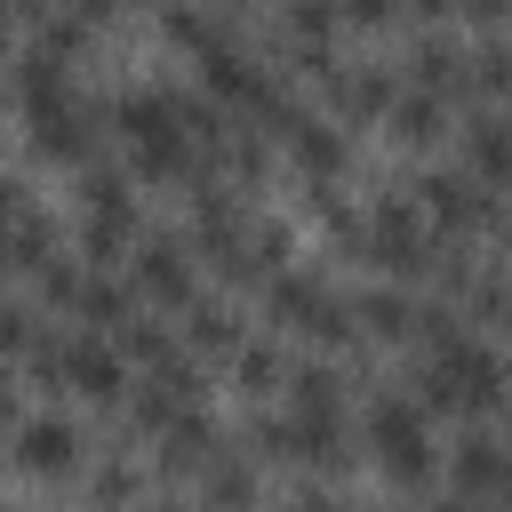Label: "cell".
<instances>
[{
  "instance_id": "cell-1",
  "label": "cell",
  "mask_w": 512,
  "mask_h": 512,
  "mask_svg": "<svg viewBox=\"0 0 512 512\" xmlns=\"http://www.w3.org/2000/svg\"><path fill=\"white\" fill-rule=\"evenodd\" d=\"M112 128H120V144H128V168L144 176V184H184L192 176V136H184V96L176 88H136V96H120L112 104Z\"/></svg>"
},
{
  "instance_id": "cell-2",
  "label": "cell",
  "mask_w": 512,
  "mask_h": 512,
  "mask_svg": "<svg viewBox=\"0 0 512 512\" xmlns=\"http://www.w3.org/2000/svg\"><path fill=\"white\" fill-rule=\"evenodd\" d=\"M424 408H448V416H488V408H504V360L464 328V336H448V344H432L424 352Z\"/></svg>"
},
{
  "instance_id": "cell-3",
  "label": "cell",
  "mask_w": 512,
  "mask_h": 512,
  "mask_svg": "<svg viewBox=\"0 0 512 512\" xmlns=\"http://www.w3.org/2000/svg\"><path fill=\"white\" fill-rule=\"evenodd\" d=\"M368 448H376V464H384L392 488H432L440 456H432V408H424V392H384L368 408Z\"/></svg>"
},
{
  "instance_id": "cell-4",
  "label": "cell",
  "mask_w": 512,
  "mask_h": 512,
  "mask_svg": "<svg viewBox=\"0 0 512 512\" xmlns=\"http://www.w3.org/2000/svg\"><path fill=\"white\" fill-rule=\"evenodd\" d=\"M264 312L280 320V328H296V336H312V344H328V352H344L352 336H360V312L328 288V280H312V272H272L264 280Z\"/></svg>"
},
{
  "instance_id": "cell-5",
  "label": "cell",
  "mask_w": 512,
  "mask_h": 512,
  "mask_svg": "<svg viewBox=\"0 0 512 512\" xmlns=\"http://www.w3.org/2000/svg\"><path fill=\"white\" fill-rule=\"evenodd\" d=\"M360 248H368V264H376V272H392V280H416V272H432V256H440L432 216H424L416 200H376V216H368Z\"/></svg>"
},
{
  "instance_id": "cell-6",
  "label": "cell",
  "mask_w": 512,
  "mask_h": 512,
  "mask_svg": "<svg viewBox=\"0 0 512 512\" xmlns=\"http://www.w3.org/2000/svg\"><path fill=\"white\" fill-rule=\"evenodd\" d=\"M24 120H32V152L40 160H88V144H96V104H80L72 88H56V96H40V104H24Z\"/></svg>"
},
{
  "instance_id": "cell-7",
  "label": "cell",
  "mask_w": 512,
  "mask_h": 512,
  "mask_svg": "<svg viewBox=\"0 0 512 512\" xmlns=\"http://www.w3.org/2000/svg\"><path fill=\"white\" fill-rule=\"evenodd\" d=\"M416 208H424L432 224H448V232H480V224H496V200H488V184H480L472 168H432V176L416 184Z\"/></svg>"
},
{
  "instance_id": "cell-8",
  "label": "cell",
  "mask_w": 512,
  "mask_h": 512,
  "mask_svg": "<svg viewBox=\"0 0 512 512\" xmlns=\"http://www.w3.org/2000/svg\"><path fill=\"white\" fill-rule=\"evenodd\" d=\"M192 256H200V248H184V240H136V256H128L136 296L160 304V312H184V304H192Z\"/></svg>"
},
{
  "instance_id": "cell-9",
  "label": "cell",
  "mask_w": 512,
  "mask_h": 512,
  "mask_svg": "<svg viewBox=\"0 0 512 512\" xmlns=\"http://www.w3.org/2000/svg\"><path fill=\"white\" fill-rule=\"evenodd\" d=\"M64 384L80 400H120L128 392V352L96 328V336H64Z\"/></svg>"
},
{
  "instance_id": "cell-10",
  "label": "cell",
  "mask_w": 512,
  "mask_h": 512,
  "mask_svg": "<svg viewBox=\"0 0 512 512\" xmlns=\"http://www.w3.org/2000/svg\"><path fill=\"white\" fill-rule=\"evenodd\" d=\"M184 408H200V368L168 360V368H144V384H136V400H128V424H136V432H168Z\"/></svg>"
},
{
  "instance_id": "cell-11",
  "label": "cell",
  "mask_w": 512,
  "mask_h": 512,
  "mask_svg": "<svg viewBox=\"0 0 512 512\" xmlns=\"http://www.w3.org/2000/svg\"><path fill=\"white\" fill-rule=\"evenodd\" d=\"M448 488H456V496H504V504H512V448H496L488 432H472V440L448 456Z\"/></svg>"
},
{
  "instance_id": "cell-12",
  "label": "cell",
  "mask_w": 512,
  "mask_h": 512,
  "mask_svg": "<svg viewBox=\"0 0 512 512\" xmlns=\"http://www.w3.org/2000/svg\"><path fill=\"white\" fill-rule=\"evenodd\" d=\"M16 464H24L32 480H64V472L80 464V432H72L64 416H40V424L16 432Z\"/></svg>"
},
{
  "instance_id": "cell-13",
  "label": "cell",
  "mask_w": 512,
  "mask_h": 512,
  "mask_svg": "<svg viewBox=\"0 0 512 512\" xmlns=\"http://www.w3.org/2000/svg\"><path fill=\"white\" fill-rule=\"evenodd\" d=\"M200 88H208L224 112H240V104L264 88V64H256L240 40H224V48H208V56H200Z\"/></svg>"
},
{
  "instance_id": "cell-14",
  "label": "cell",
  "mask_w": 512,
  "mask_h": 512,
  "mask_svg": "<svg viewBox=\"0 0 512 512\" xmlns=\"http://www.w3.org/2000/svg\"><path fill=\"white\" fill-rule=\"evenodd\" d=\"M464 160H472L480 184H504V192H512V120H504V112H472V128H464Z\"/></svg>"
},
{
  "instance_id": "cell-15",
  "label": "cell",
  "mask_w": 512,
  "mask_h": 512,
  "mask_svg": "<svg viewBox=\"0 0 512 512\" xmlns=\"http://www.w3.org/2000/svg\"><path fill=\"white\" fill-rule=\"evenodd\" d=\"M328 104H336V120H376V112H392V80H384V64H360V72H328Z\"/></svg>"
},
{
  "instance_id": "cell-16",
  "label": "cell",
  "mask_w": 512,
  "mask_h": 512,
  "mask_svg": "<svg viewBox=\"0 0 512 512\" xmlns=\"http://www.w3.org/2000/svg\"><path fill=\"white\" fill-rule=\"evenodd\" d=\"M168 40H176V48H192V56L224 48V40H232L224 0H168Z\"/></svg>"
},
{
  "instance_id": "cell-17",
  "label": "cell",
  "mask_w": 512,
  "mask_h": 512,
  "mask_svg": "<svg viewBox=\"0 0 512 512\" xmlns=\"http://www.w3.org/2000/svg\"><path fill=\"white\" fill-rule=\"evenodd\" d=\"M440 128H448V96L440 88H424V80L416 88H392V136L400 144H432Z\"/></svg>"
},
{
  "instance_id": "cell-18",
  "label": "cell",
  "mask_w": 512,
  "mask_h": 512,
  "mask_svg": "<svg viewBox=\"0 0 512 512\" xmlns=\"http://www.w3.org/2000/svg\"><path fill=\"white\" fill-rule=\"evenodd\" d=\"M128 232H136V216H128V208H88V224H80V248H88V264H96V272L128 264Z\"/></svg>"
},
{
  "instance_id": "cell-19",
  "label": "cell",
  "mask_w": 512,
  "mask_h": 512,
  "mask_svg": "<svg viewBox=\"0 0 512 512\" xmlns=\"http://www.w3.org/2000/svg\"><path fill=\"white\" fill-rule=\"evenodd\" d=\"M184 336H192V352H240V320L216 296H192L184 304Z\"/></svg>"
},
{
  "instance_id": "cell-20",
  "label": "cell",
  "mask_w": 512,
  "mask_h": 512,
  "mask_svg": "<svg viewBox=\"0 0 512 512\" xmlns=\"http://www.w3.org/2000/svg\"><path fill=\"white\" fill-rule=\"evenodd\" d=\"M288 152H296L304 176H344V136L320 128V120H296V128H288Z\"/></svg>"
},
{
  "instance_id": "cell-21",
  "label": "cell",
  "mask_w": 512,
  "mask_h": 512,
  "mask_svg": "<svg viewBox=\"0 0 512 512\" xmlns=\"http://www.w3.org/2000/svg\"><path fill=\"white\" fill-rule=\"evenodd\" d=\"M208 456H216V424H208L200 408H184V416L168 424V472H192V480H200Z\"/></svg>"
},
{
  "instance_id": "cell-22",
  "label": "cell",
  "mask_w": 512,
  "mask_h": 512,
  "mask_svg": "<svg viewBox=\"0 0 512 512\" xmlns=\"http://www.w3.org/2000/svg\"><path fill=\"white\" fill-rule=\"evenodd\" d=\"M408 64H416V80H424V88L464 96V64H472L464 48H448V40H416V56H408Z\"/></svg>"
},
{
  "instance_id": "cell-23",
  "label": "cell",
  "mask_w": 512,
  "mask_h": 512,
  "mask_svg": "<svg viewBox=\"0 0 512 512\" xmlns=\"http://www.w3.org/2000/svg\"><path fill=\"white\" fill-rule=\"evenodd\" d=\"M512 88V40H488L472 64H464V104H488Z\"/></svg>"
},
{
  "instance_id": "cell-24",
  "label": "cell",
  "mask_w": 512,
  "mask_h": 512,
  "mask_svg": "<svg viewBox=\"0 0 512 512\" xmlns=\"http://www.w3.org/2000/svg\"><path fill=\"white\" fill-rule=\"evenodd\" d=\"M352 312H360V328H368V336H408V328H416V304H408L400 288H368Z\"/></svg>"
},
{
  "instance_id": "cell-25",
  "label": "cell",
  "mask_w": 512,
  "mask_h": 512,
  "mask_svg": "<svg viewBox=\"0 0 512 512\" xmlns=\"http://www.w3.org/2000/svg\"><path fill=\"white\" fill-rule=\"evenodd\" d=\"M112 344H120V352H128L136 368H168V360H176V344H168V328H160V320H136V312H128L120 328H112Z\"/></svg>"
},
{
  "instance_id": "cell-26",
  "label": "cell",
  "mask_w": 512,
  "mask_h": 512,
  "mask_svg": "<svg viewBox=\"0 0 512 512\" xmlns=\"http://www.w3.org/2000/svg\"><path fill=\"white\" fill-rule=\"evenodd\" d=\"M72 320H88V328H104V336H112V328L128 320V288H112L104 272H96V280H80V304H72Z\"/></svg>"
},
{
  "instance_id": "cell-27",
  "label": "cell",
  "mask_w": 512,
  "mask_h": 512,
  "mask_svg": "<svg viewBox=\"0 0 512 512\" xmlns=\"http://www.w3.org/2000/svg\"><path fill=\"white\" fill-rule=\"evenodd\" d=\"M288 400H296V408H344V376L320 368V360H312V368H288Z\"/></svg>"
},
{
  "instance_id": "cell-28",
  "label": "cell",
  "mask_w": 512,
  "mask_h": 512,
  "mask_svg": "<svg viewBox=\"0 0 512 512\" xmlns=\"http://www.w3.org/2000/svg\"><path fill=\"white\" fill-rule=\"evenodd\" d=\"M240 384H248V400H256V392H280V384H288L280 352H272V344H240Z\"/></svg>"
},
{
  "instance_id": "cell-29",
  "label": "cell",
  "mask_w": 512,
  "mask_h": 512,
  "mask_svg": "<svg viewBox=\"0 0 512 512\" xmlns=\"http://www.w3.org/2000/svg\"><path fill=\"white\" fill-rule=\"evenodd\" d=\"M200 488H208V496H256V472H248L240 456H224V448H216V456L200 464Z\"/></svg>"
},
{
  "instance_id": "cell-30",
  "label": "cell",
  "mask_w": 512,
  "mask_h": 512,
  "mask_svg": "<svg viewBox=\"0 0 512 512\" xmlns=\"http://www.w3.org/2000/svg\"><path fill=\"white\" fill-rule=\"evenodd\" d=\"M88 208H128L136 216V192H128V168H88Z\"/></svg>"
},
{
  "instance_id": "cell-31",
  "label": "cell",
  "mask_w": 512,
  "mask_h": 512,
  "mask_svg": "<svg viewBox=\"0 0 512 512\" xmlns=\"http://www.w3.org/2000/svg\"><path fill=\"white\" fill-rule=\"evenodd\" d=\"M40 304H48V312H72V304H80V272L48 256V264H40Z\"/></svg>"
},
{
  "instance_id": "cell-32",
  "label": "cell",
  "mask_w": 512,
  "mask_h": 512,
  "mask_svg": "<svg viewBox=\"0 0 512 512\" xmlns=\"http://www.w3.org/2000/svg\"><path fill=\"white\" fill-rule=\"evenodd\" d=\"M24 344H32V312L0 296V352H24Z\"/></svg>"
},
{
  "instance_id": "cell-33",
  "label": "cell",
  "mask_w": 512,
  "mask_h": 512,
  "mask_svg": "<svg viewBox=\"0 0 512 512\" xmlns=\"http://www.w3.org/2000/svg\"><path fill=\"white\" fill-rule=\"evenodd\" d=\"M96 496H136V472H128V464H104V472H96Z\"/></svg>"
},
{
  "instance_id": "cell-34",
  "label": "cell",
  "mask_w": 512,
  "mask_h": 512,
  "mask_svg": "<svg viewBox=\"0 0 512 512\" xmlns=\"http://www.w3.org/2000/svg\"><path fill=\"white\" fill-rule=\"evenodd\" d=\"M336 8H344V16H352V24H384V16H392V8H400V0H336Z\"/></svg>"
},
{
  "instance_id": "cell-35",
  "label": "cell",
  "mask_w": 512,
  "mask_h": 512,
  "mask_svg": "<svg viewBox=\"0 0 512 512\" xmlns=\"http://www.w3.org/2000/svg\"><path fill=\"white\" fill-rule=\"evenodd\" d=\"M448 8H456L464 24H496V16H504V0H448Z\"/></svg>"
},
{
  "instance_id": "cell-36",
  "label": "cell",
  "mask_w": 512,
  "mask_h": 512,
  "mask_svg": "<svg viewBox=\"0 0 512 512\" xmlns=\"http://www.w3.org/2000/svg\"><path fill=\"white\" fill-rule=\"evenodd\" d=\"M8 56H16V8L0 0V64H8Z\"/></svg>"
},
{
  "instance_id": "cell-37",
  "label": "cell",
  "mask_w": 512,
  "mask_h": 512,
  "mask_svg": "<svg viewBox=\"0 0 512 512\" xmlns=\"http://www.w3.org/2000/svg\"><path fill=\"white\" fill-rule=\"evenodd\" d=\"M64 8H72V16H88V24H104V16L120 8V0H64Z\"/></svg>"
},
{
  "instance_id": "cell-38",
  "label": "cell",
  "mask_w": 512,
  "mask_h": 512,
  "mask_svg": "<svg viewBox=\"0 0 512 512\" xmlns=\"http://www.w3.org/2000/svg\"><path fill=\"white\" fill-rule=\"evenodd\" d=\"M8 416H16V376L0 368V424H8Z\"/></svg>"
},
{
  "instance_id": "cell-39",
  "label": "cell",
  "mask_w": 512,
  "mask_h": 512,
  "mask_svg": "<svg viewBox=\"0 0 512 512\" xmlns=\"http://www.w3.org/2000/svg\"><path fill=\"white\" fill-rule=\"evenodd\" d=\"M8 96H16V80H0V104H8Z\"/></svg>"
},
{
  "instance_id": "cell-40",
  "label": "cell",
  "mask_w": 512,
  "mask_h": 512,
  "mask_svg": "<svg viewBox=\"0 0 512 512\" xmlns=\"http://www.w3.org/2000/svg\"><path fill=\"white\" fill-rule=\"evenodd\" d=\"M504 336H512V304H504Z\"/></svg>"
}]
</instances>
